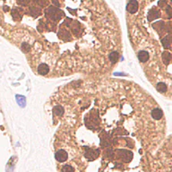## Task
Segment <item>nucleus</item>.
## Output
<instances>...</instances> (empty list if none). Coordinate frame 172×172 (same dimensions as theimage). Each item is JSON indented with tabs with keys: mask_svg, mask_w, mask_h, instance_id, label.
<instances>
[{
	"mask_svg": "<svg viewBox=\"0 0 172 172\" xmlns=\"http://www.w3.org/2000/svg\"><path fill=\"white\" fill-rule=\"evenodd\" d=\"M65 110H64V108L61 106H56L53 109V114L55 116H62L64 114Z\"/></svg>",
	"mask_w": 172,
	"mask_h": 172,
	"instance_id": "nucleus-8",
	"label": "nucleus"
},
{
	"mask_svg": "<svg viewBox=\"0 0 172 172\" xmlns=\"http://www.w3.org/2000/svg\"><path fill=\"white\" fill-rule=\"evenodd\" d=\"M162 60L163 63L165 65H168L170 63V60H171V54L168 51H165L162 53Z\"/></svg>",
	"mask_w": 172,
	"mask_h": 172,
	"instance_id": "nucleus-7",
	"label": "nucleus"
},
{
	"mask_svg": "<svg viewBox=\"0 0 172 172\" xmlns=\"http://www.w3.org/2000/svg\"><path fill=\"white\" fill-rule=\"evenodd\" d=\"M152 117L155 120H160L163 117L162 110H161V109H159V108H156V109H154L152 111Z\"/></svg>",
	"mask_w": 172,
	"mask_h": 172,
	"instance_id": "nucleus-5",
	"label": "nucleus"
},
{
	"mask_svg": "<svg viewBox=\"0 0 172 172\" xmlns=\"http://www.w3.org/2000/svg\"><path fill=\"white\" fill-rule=\"evenodd\" d=\"M49 72V67L46 64H41L38 67V73L41 75H46Z\"/></svg>",
	"mask_w": 172,
	"mask_h": 172,
	"instance_id": "nucleus-3",
	"label": "nucleus"
},
{
	"mask_svg": "<svg viewBox=\"0 0 172 172\" xmlns=\"http://www.w3.org/2000/svg\"><path fill=\"white\" fill-rule=\"evenodd\" d=\"M149 58H150V55L147 51L142 50L138 53V59L140 60V62H142V63H145L146 61H148Z\"/></svg>",
	"mask_w": 172,
	"mask_h": 172,
	"instance_id": "nucleus-4",
	"label": "nucleus"
},
{
	"mask_svg": "<svg viewBox=\"0 0 172 172\" xmlns=\"http://www.w3.org/2000/svg\"><path fill=\"white\" fill-rule=\"evenodd\" d=\"M161 42H162V45L165 49H169L170 48V42H171V41H170V36L169 35L166 36V37L162 39Z\"/></svg>",
	"mask_w": 172,
	"mask_h": 172,
	"instance_id": "nucleus-10",
	"label": "nucleus"
},
{
	"mask_svg": "<svg viewBox=\"0 0 172 172\" xmlns=\"http://www.w3.org/2000/svg\"><path fill=\"white\" fill-rule=\"evenodd\" d=\"M55 158L59 163H64L66 162V161L67 160V152L66 150L60 149L58 150L55 153Z\"/></svg>",
	"mask_w": 172,
	"mask_h": 172,
	"instance_id": "nucleus-1",
	"label": "nucleus"
},
{
	"mask_svg": "<svg viewBox=\"0 0 172 172\" xmlns=\"http://www.w3.org/2000/svg\"><path fill=\"white\" fill-rule=\"evenodd\" d=\"M157 91L161 92V93H164L167 91V85L164 82H159L157 84Z\"/></svg>",
	"mask_w": 172,
	"mask_h": 172,
	"instance_id": "nucleus-11",
	"label": "nucleus"
},
{
	"mask_svg": "<svg viewBox=\"0 0 172 172\" xmlns=\"http://www.w3.org/2000/svg\"><path fill=\"white\" fill-rule=\"evenodd\" d=\"M22 48H23V51H25V52L29 51V49H30V46H29L28 44H26V43H23V45H22Z\"/></svg>",
	"mask_w": 172,
	"mask_h": 172,
	"instance_id": "nucleus-12",
	"label": "nucleus"
},
{
	"mask_svg": "<svg viewBox=\"0 0 172 172\" xmlns=\"http://www.w3.org/2000/svg\"><path fill=\"white\" fill-rule=\"evenodd\" d=\"M126 10L130 13H136L137 10H138V3H137L136 0H131V1H129V3L127 4Z\"/></svg>",
	"mask_w": 172,
	"mask_h": 172,
	"instance_id": "nucleus-2",
	"label": "nucleus"
},
{
	"mask_svg": "<svg viewBox=\"0 0 172 172\" xmlns=\"http://www.w3.org/2000/svg\"><path fill=\"white\" fill-rule=\"evenodd\" d=\"M16 98V101L18 103V105L22 108H24L26 106V99H25L24 96H22V95H16L15 96Z\"/></svg>",
	"mask_w": 172,
	"mask_h": 172,
	"instance_id": "nucleus-6",
	"label": "nucleus"
},
{
	"mask_svg": "<svg viewBox=\"0 0 172 172\" xmlns=\"http://www.w3.org/2000/svg\"><path fill=\"white\" fill-rule=\"evenodd\" d=\"M109 58L110 59V61L112 62V63H116L118 60V58H119V54H118L117 51H113V52H111L110 54H109Z\"/></svg>",
	"mask_w": 172,
	"mask_h": 172,
	"instance_id": "nucleus-9",
	"label": "nucleus"
}]
</instances>
